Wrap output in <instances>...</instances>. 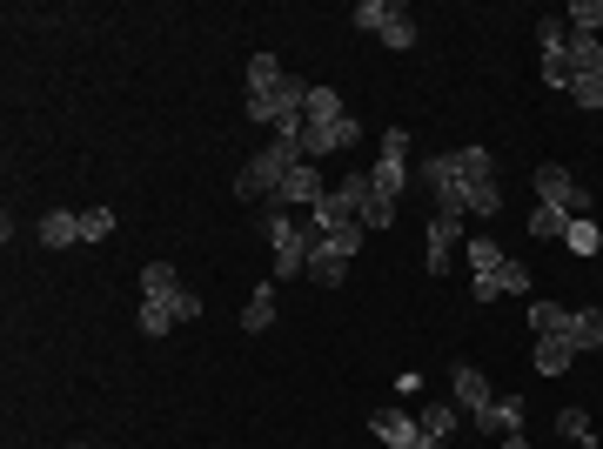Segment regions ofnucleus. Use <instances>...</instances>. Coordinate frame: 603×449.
I'll return each instance as SVG.
<instances>
[{"instance_id": "1", "label": "nucleus", "mask_w": 603, "mask_h": 449, "mask_svg": "<svg viewBox=\"0 0 603 449\" xmlns=\"http://www.w3.org/2000/svg\"><path fill=\"white\" fill-rule=\"evenodd\" d=\"M295 161H302V141H295V135H282L275 148H262V155H255V161L242 168V181H235V195H242V202H262V195H282V175H289Z\"/></svg>"}, {"instance_id": "2", "label": "nucleus", "mask_w": 603, "mask_h": 449, "mask_svg": "<svg viewBox=\"0 0 603 449\" xmlns=\"http://www.w3.org/2000/svg\"><path fill=\"white\" fill-rule=\"evenodd\" d=\"M322 242L315 228H302V222H289L282 208L268 215V248H275V282H295V275L309 269V248Z\"/></svg>"}, {"instance_id": "3", "label": "nucleus", "mask_w": 603, "mask_h": 449, "mask_svg": "<svg viewBox=\"0 0 603 449\" xmlns=\"http://www.w3.org/2000/svg\"><path fill=\"white\" fill-rule=\"evenodd\" d=\"M416 181L436 195V215H456V222L469 215V188H463V175H456V148H449V155L416 161Z\"/></svg>"}, {"instance_id": "4", "label": "nucleus", "mask_w": 603, "mask_h": 449, "mask_svg": "<svg viewBox=\"0 0 603 449\" xmlns=\"http://www.w3.org/2000/svg\"><path fill=\"white\" fill-rule=\"evenodd\" d=\"M536 202H543V208H563L570 222H577V215H590L583 181L570 175V168H557V161H543V168H536Z\"/></svg>"}, {"instance_id": "5", "label": "nucleus", "mask_w": 603, "mask_h": 449, "mask_svg": "<svg viewBox=\"0 0 603 449\" xmlns=\"http://www.w3.org/2000/svg\"><path fill=\"white\" fill-rule=\"evenodd\" d=\"M449 389H456V409H463L476 429H490L496 436V396L490 382H483V369H469V362H456V376H449Z\"/></svg>"}, {"instance_id": "6", "label": "nucleus", "mask_w": 603, "mask_h": 449, "mask_svg": "<svg viewBox=\"0 0 603 449\" xmlns=\"http://www.w3.org/2000/svg\"><path fill=\"white\" fill-rule=\"evenodd\" d=\"M356 121H349V114H342V121H322V128H302V161H322V155H335V148H356Z\"/></svg>"}, {"instance_id": "7", "label": "nucleus", "mask_w": 603, "mask_h": 449, "mask_svg": "<svg viewBox=\"0 0 603 449\" xmlns=\"http://www.w3.org/2000/svg\"><path fill=\"white\" fill-rule=\"evenodd\" d=\"M322 195H329V188H322V175H315V161H295L289 175H282V202H295V208H315Z\"/></svg>"}, {"instance_id": "8", "label": "nucleus", "mask_w": 603, "mask_h": 449, "mask_svg": "<svg viewBox=\"0 0 603 449\" xmlns=\"http://www.w3.org/2000/svg\"><path fill=\"white\" fill-rule=\"evenodd\" d=\"M456 235H463L456 215H436V222H429V275H449V262H456Z\"/></svg>"}, {"instance_id": "9", "label": "nucleus", "mask_w": 603, "mask_h": 449, "mask_svg": "<svg viewBox=\"0 0 603 449\" xmlns=\"http://www.w3.org/2000/svg\"><path fill=\"white\" fill-rule=\"evenodd\" d=\"M315 282V289H342V275H349V255H335L329 242H315L309 248V269H302Z\"/></svg>"}, {"instance_id": "10", "label": "nucleus", "mask_w": 603, "mask_h": 449, "mask_svg": "<svg viewBox=\"0 0 603 449\" xmlns=\"http://www.w3.org/2000/svg\"><path fill=\"white\" fill-rule=\"evenodd\" d=\"M41 242L47 248L81 242V208H47V215H41Z\"/></svg>"}, {"instance_id": "11", "label": "nucleus", "mask_w": 603, "mask_h": 449, "mask_svg": "<svg viewBox=\"0 0 603 449\" xmlns=\"http://www.w3.org/2000/svg\"><path fill=\"white\" fill-rule=\"evenodd\" d=\"M369 429H376L389 449H402V443H416V436H423V429H416V416H402V409H376V416H369Z\"/></svg>"}, {"instance_id": "12", "label": "nucleus", "mask_w": 603, "mask_h": 449, "mask_svg": "<svg viewBox=\"0 0 603 449\" xmlns=\"http://www.w3.org/2000/svg\"><path fill=\"white\" fill-rule=\"evenodd\" d=\"M275 289H282V282H268V289H255L242 302V329H248V336H262L268 322H275Z\"/></svg>"}, {"instance_id": "13", "label": "nucleus", "mask_w": 603, "mask_h": 449, "mask_svg": "<svg viewBox=\"0 0 603 449\" xmlns=\"http://www.w3.org/2000/svg\"><path fill=\"white\" fill-rule=\"evenodd\" d=\"M536 369H543V376H563V369H570V362H577V349H570V336H543L536 342Z\"/></svg>"}, {"instance_id": "14", "label": "nucleus", "mask_w": 603, "mask_h": 449, "mask_svg": "<svg viewBox=\"0 0 603 449\" xmlns=\"http://www.w3.org/2000/svg\"><path fill=\"white\" fill-rule=\"evenodd\" d=\"M369 181H376V195H382V202H396L402 188H409V161H389V155H376Z\"/></svg>"}, {"instance_id": "15", "label": "nucleus", "mask_w": 603, "mask_h": 449, "mask_svg": "<svg viewBox=\"0 0 603 449\" xmlns=\"http://www.w3.org/2000/svg\"><path fill=\"white\" fill-rule=\"evenodd\" d=\"M175 295H181V282H175L168 262H148L141 269V302H175Z\"/></svg>"}, {"instance_id": "16", "label": "nucleus", "mask_w": 603, "mask_h": 449, "mask_svg": "<svg viewBox=\"0 0 603 449\" xmlns=\"http://www.w3.org/2000/svg\"><path fill=\"white\" fill-rule=\"evenodd\" d=\"M530 322H536V336H570L577 309H563V302H530Z\"/></svg>"}, {"instance_id": "17", "label": "nucleus", "mask_w": 603, "mask_h": 449, "mask_svg": "<svg viewBox=\"0 0 603 449\" xmlns=\"http://www.w3.org/2000/svg\"><path fill=\"white\" fill-rule=\"evenodd\" d=\"M416 429H423V443H429V449L449 443V429H456V409H449V403H429L423 416H416Z\"/></svg>"}, {"instance_id": "18", "label": "nucleus", "mask_w": 603, "mask_h": 449, "mask_svg": "<svg viewBox=\"0 0 603 449\" xmlns=\"http://www.w3.org/2000/svg\"><path fill=\"white\" fill-rule=\"evenodd\" d=\"M570 349H603V309H577V322H570Z\"/></svg>"}, {"instance_id": "19", "label": "nucleus", "mask_w": 603, "mask_h": 449, "mask_svg": "<svg viewBox=\"0 0 603 449\" xmlns=\"http://www.w3.org/2000/svg\"><path fill=\"white\" fill-rule=\"evenodd\" d=\"M282 81H289V74H282L275 54H255V61H248V94H275Z\"/></svg>"}, {"instance_id": "20", "label": "nucleus", "mask_w": 603, "mask_h": 449, "mask_svg": "<svg viewBox=\"0 0 603 449\" xmlns=\"http://www.w3.org/2000/svg\"><path fill=\"white\" fill-rule=\"evenodd\" d=\"M456 175L463 181H496V155L490 148H456Z\"/></svg>"}, {"instance_id": "21", "label": "nucleus", "mask_w": 603, "mask_h": 449, "mask_svg": "<svg viewBox=\"0 0 603 449\" xmlns=\"http://www.w3.org/2000/svg\"><path fill=\"white\" fill-rule=\"evenodd\" d=\"M322 121H342V101H335V88H309V108H302V128H322Z\"/></svg>"}, {"instance_id": "22", "label": "nucleus", "mask_w": 603, "mask_h": 449, "mask_svg": "<svg viewBox=\"0 0 603 449\" xmlns=\"http://www.w3.org/2000/svg\"><path fill=\"white\" fill-rule=\"evenodd\" d=\"M530 235H536V242H563V235H570V215H563V208H543V202H536Z\"/></svg>"}, {"instance_id": "23", "label": "nucleus", "mask_w": 603, "mask_h": 449, "mask_svg": "<svg viewBox=\"0 0 603 449\" xmlns=\"http://www.w3.org/2000/svg\"><path fill=\"white\" fill-rule=\"evenodd\" d=\"M382 41L396 47V54H409V47L423 41V34H416V21H409V14H402V7H389V21H382Z\"/></svg>"}, {"instance_id": "24", "label": "nucleus", "mask_w": 603, "mask_h": 449, "mask_svg": "<svg viewBox=\"0 0 603 449\" xmlns=\"http://www.w3.org/2000/svg\"><path fill=\"white\" fill-rule=\"evenodd\" d=\"M469 188V215H503V181H463Z\"/></svg>"}, {"instance_id": "25", "label": "nucleus", "mask_w": 603, "mask_h": 449, "mask_svg": "<svg viewBox=\"0 0 603 449\" xmlns=\"http://www.w3.org/2000/svg\"><path fill=\"white\" fill-rule=\"evenodd\" d=\"M503 262H510V255H503L490 235H469V269H476V275H496Z\"/></svg>"}, {"instance_id": "26", "label": "nucleus", "mask_w": 603, "mask_h": 449, "mask_svg": "<svg viewBox=\"0 0 603 449\" xmlns=\"http://www.w3.org/2000/svg\"><path fill=\"white\" fill-rule=\"evenodd\" d=\"M570 34H603V0H570Z\"/></svg>"}, {"instance_id": "27", "label": "nucleus", "mask_w": 603, "mask_h": 449, "mask_svg": "<svg viewBox=\"0 0 603 449\" xmlns=\"http://www.w3.org/2000/svg\"><path fill=\"white\" fill-rule=\"evenodd\" d=\"M134 322H141V336H168V329H175V309H168V302H141Z\"/></svg>"}, {"instance_id": "28", "label": "nucleus", "mask_w": 603, "mask_h": 449, "mask_svg": "<svg viewBox=\"0 0 603 449\" xmlns=\"http://www.w3.org/2000/svg\"><path fill=\"white\" fill-rule=\"evenodd\" d=\"M114 235V208H81V242H108Z\"/></svg>"}, {"instance_id": "29", "label": "nucleus", "mask_w": 603, "mask_h": 449, "mask_svg": "<svg viewBox=\"0 0 603 449\" xmlns=\"http://www.w3.org/2000/svg\"><path fill=\"white\" fill-rule=\"evenodd\" d=\"M557 429H563V436H570V443L597 449V429H590V416H583V409H563V416H557Z\"/></svg>"}, {"instance_id": "30", "label": "nucleus", "mask_w": 603, "mask_h": 449, "mask_svg": "<svg viewBox=\"0 0 603 449\" xmlns=\"http://www.w3.org/2000/svg\"><path fill=\"white\" fill-rule=\"evenodd\" d=\"M536 41L543 54H570V21H536Z\"/></svg>"}, {"instance_id": "31", "label": "nucleus", "mask_w": 603, "mask_h": 449, "mask_svg": "<svg viewBox=\"0 0 603 449\" xmlns=\"http://www.w3.org/2000/svg\"><path fill=\"white\" fill-rule=\"evenodd\" d=\"M563 242L577 248V255H597V242H603V235H597V222H590V215H577V222H570V235H563Z\"/></svg>"}, {"instance_id": "32", "label": "nucleus", "mask_w": 603, "mask_h": 449, "mask_svg": "<svg viewBox=\"0 0 603 449\" xmlns=\"http://www.w3.org/2000/svg\"><path fill=\"white\" fill-rule=\"evenodd\" d=\"M570 101H577V108H603V74H577V81H570Z\"/></svg>"}, {"instance_id": "33", "label": "nucleus", "mask_w": 603, "mask_h": 449, "mask_svg": "<svg viewBox=\"0 0 603 449\" xmlns=\"http://www.w3.org/2000/svg\"><path fill=\"white\" fill-rule=\"evenodd\" d=\"M362 235H369V228H362V222H349V228H335V235H322V242H329L335 255H356V248H362Z\"/></svg>"}, {"instance_id": "34", "label": "nucleus", "mask_w": 603, "mask_h": 449, "mask_svg": "<svg viewBox=\"0 0 603 449\" xmlns=\"http://www.w3.org/2000/svg\"><path fill=\"white\" fill-rule=\"evenodd\" d=\"M349 21H356V27H369V34H382V21H389V7H382V0H362V7L349 14Z\"/></svg>"}, {"instance_id": "35", "label": "nucleus", "mask_w": 603, "mask_h": 449, "mask_svg": "<svg viewBox=\"0 0 603 449\" xmlns=\"http://www.w3.org/2000/svg\"><path fill=\"white\" fill-rule=\"evenodd\" d=\"M496 289H503V295L530 289V269H523V262H503V269H496Z\"/></svg>"}, {"instance_id": "36", "label": "nucleus", "mask_w": 603, "mask_h": 449, "mask_svg": "<svg viewBox=\"0 0 603 449\" xmlns=\"http://www.w3.org/2000/svg\"><path fill=\"white\" fill-rule=\"evenodd\" d=\"M389 222H396V202H382V195H376V202L362 208V228H369V235H376V228H389Z\"/></svg>"}, {"instance_id": "37", "label": "nucleus", "mask_w": 603, "mask_h": 449, "mask_svg": "<svg viewBox=\"0 0 603 449\" xmlns=\"http://www.w3.org/2000/svg\"><path fill=\"white\" fill-rule=\"evenodd\" d=\"M543 81L570 94V61H563V54H543Z\"/></svg>"}, {"instance_id": "38", "label": "nucleus", "mask_w": 603, "mask_h": 449, "mask_svg": "<svg viewBox=\"0 0 603 449\" xmlns=\"http://www.w3.org/2000/svg\"><path fill=\"white\" fill-rule=\"evenodd\" d=\"M382 155H389V161H409V155H416V148H409V128H389V135H382Z\"/></svg>"}, {"instance_id": "39", "label": "nucleus", "mask_w": 603, "mask_h": 449, "mask_svg": "<svg viewBox=\"0 0 603 449\" xmlns=\"http://www.w3.org/2000/svg\"><path fill=\"white\" fill-rule=\"evenodd\" d=\"M168 309H175V322H195V315H201V295H195V289H181Z\"/></svg>"}, {"instance_id": "40", "label": "nucleus", "mask_w": 603, "mask_h": 449, "mask_svg": "<svg viewBox=\"0 0 603 449\" xmlns=\"http://www.w3.org/2000/svg\"><path fill=\"white\" fill-rule=\"evenodd\" d=\"M496 449H530V443H523V429H516V436H503V443H496Z\"/></svg>"}, {"instance_id": "41", "label": "nucleus", "mask_w": 603, "mask_h": 449, "mask_svg": "<svg viewBox=\"0 0 603 449\" xmlns=\"http://www.w3.org/2000/svg\"><path fill=\"white\" fill-rule=\"evenodd\" d=\"M402 449H429V443H423V436H416V443H402Z\"/></svg>"}, {"instance_id": "42", "label": "nucleus", "mask_w": 603, "mask_h": 449, "mask_svg": "<svg viewBox=\"0 0 603 449\" xmlns=\"http://www.w3.org/2000/svg\"><path fill=\"white\" fill-rule=\"evenodd\" d=\"M81 449H94V443H81Z\"/></svg>"}]
</instances>
